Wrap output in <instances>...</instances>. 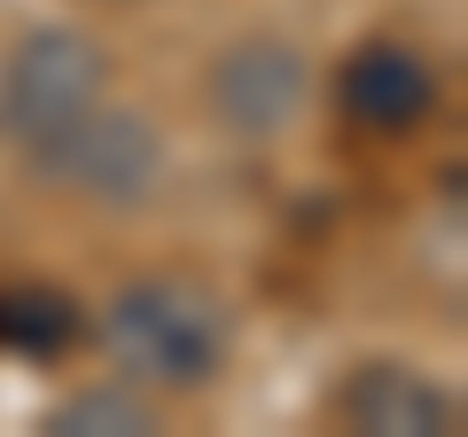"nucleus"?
I'll list each match as a JSON object with an SVG mask.
<instances>
[{
    "mask_svg": "<svg viewBox=\"0 0 468 437\" xmlns=\"http://www.w3.org/2000/svg\"><path fill=\"white\" fill-rule=\"evenodd\" d=\"M227 344H234V320L218 304V289L196 273H133V282H117L110 313H101V352L141 390L218 383Z\"/></svg>",
    "mask_w": 468,
    "mask_h": 437,
    "instance_id": "obj_1",
    "label": "nucleus"
},
{
    "mask_svg": "<svg viewBox=\"0 0 468 437\" xmlns=\"http://www.w3.org/2000/svg\"><path fill=\"white\" fill-rule=\"evenodd\" d=\"M32 180L55 187L70 203H101V211H141L165 187V125L133 101H86L79 118H63L55 133H39L32 149Z\"/></svg>",
    "mask_w": 468,
    "mask_h": 437,
    "instance_id": "obj_2",
    "label": "nucleus"
},
{
    "mask_svg": "<svg viewBox=\"0 0 468 437\" xmlns=\"http://www.w3.org/2000/svg\"><path fill=\"white\" fill-rule=\"evenodd\" d=\"M101 86H110V55H101L94 32H70V24L24 32L8 70H0V141L32 149L39 133L79 118L86 101H101Z\"/></svg>",
    "mask_w": 468,
    "mask_h": 437,
    "instance_id": "obj_3",
    "label": "nucleus"
},
{
    "mask_svg": "<svg viewBox=\"0 0 468 437\" xmlns=\"http://www.w3.org/2000/svg\"><path fill=\"white\" fill-rule=\"evenodd\" d=\"M304 94H313V70L289 39L250 32V39H227L211 55V79H203V101L211 118L227 125L234 141H282L289 125L304 118Z\"/></svg>",
    "mask_w": 468,
    "mask_h": 437,
    "instance_id": "obj_4",
    "label": "nucleus"
},
{
    "mask_svg": "<svg viewBox=\"0 0 468 437\" xmlns=\"http://www.w3.org/2000/svg\"><path fill=\"white\" fill-rule=\"evenodd\" d=\"M437 101H445V79L421 48L406 39H359V48L335 63V110L344 125L359 133H383V141H406L437 118Z\"/></svg>",
    "mask_w": 468,
    "mask_h": 437,
    "instance_id": "obj_5",
    "label": "nucleus"
},
{
    "mask_svg": "<svg viewBox=\"0 0 468 437\" xmlns=\"http://www.w3.org/2000/svg\"><path fill=\"white\" fill-rule=\"evenodd\" d=\"M328 421L351 437H452L461 399L437 375H421L414 359H359L328 390Z\"/></svg>",
    "mask_w": 468,
    "mask_h": 437,
    "instance_id": "obj_6",
    "label": "nucleus"
},
{
    "mask_svg": "<svg viewBox=\"0 0 468 437\" xmlns=\"http://www.w3.org/2000/svg\"><path fill=\"white\" fill-rule=\"evenodd\" d=\"M79 336H86V313H79L70 289H48V282H8L0 289V352L63 359Z\"/></svg>",
    "mask_w": 468,
    "mask_h": 437,
    "instance_id": "obj_7",
    "label": "nucleus"
},
{
    "mask_svg": "<svg viewBox=\"0 0 468 437\" xmlns=\"http://www.w3.org/2000/svg\"><path fill=\"white\" fill-rule=\"evenodd\" d=\"M39 430H55V437H156V430H165V414H156V399H149L141 383L117 375V383L70 390Z\"/></svg>",
    "mask_w": 468,
    "mask_h": 437,
    "instance_id": "obj_8",
    "label": "nucleus"
}]
</instances>
